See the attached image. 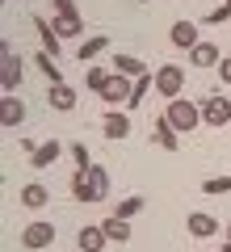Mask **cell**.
Listing matches in <instances>:
<instances>
[{
  "instance_id": "6da1fadb",
  "label": "cell",
  "mask_w": 231,
  "mask_h": 252,
  "mask_svg": "<svg viewBox=\"0 0 231 252\" xmlns=\"http://www.w3.org/2000/svg\"><path fill=\"white\" fill-rule=\"evenodd\" d=\"M164 118H168V122L177 126V135H189L194 126H202V105H194V101L177 97V101H168V109H164Z\"/></svg>"
},
{
  "instance_id": "7a4b0ae2",
  "label": "cell",
  "mask_w": 231,
  "mask_h": 252,
  "mask_svg": "<svg viewBox=\"0 0 231 252\" xmlns=\"http://www.w3.org/2000/svg\"><path fill=\"white\" fill-rule=\"evenodd\" d=\"M55 235H59V227H55V223L34 219V223L21 227V248H26V252H42V248H51V244H55Z\"/></svg>"
},
{
  "instance_id": "3957f363",
  "label": "cell",
  "mask_w": 231,
  "mask_h": 252,
  "mask_svg": "<svg viewBox=\"0 0 231 252\" xmlns=\"http://www.w3.org/2000/svg\"><path fill=\"white\" fill-rule=\"evenodd\" d=\"M156 93L168 101H177L181 93H185V67L181 63H164V67H156Z\"/></svg>"
},
{
  "instance_id": "277c9868",
  "label": "cell",
  "mask_w": 231,
  "mask_h": 252,
  "mask_svg": "<svg viewBox=\"0 0 231 252\" xmlns=\"http://www.w3.org/2000/svg\"><path fill=\"white\" fill-rule=\"evenodd\" d=\"M21 55L13 51L9 42H0V89L4 93H17V84H21Z\"/></svg>"
},
{
  "instance_id": "5b68a950",
  "label": "cell",
  "mask_w": 231,
  "mask_h": 252,
  "mask_svg": "<svg viewBox=\"0 0 231 252\" xmlns=\"http://www.w3.org/2000/svg\"><path fill=\"white\" fill-rule=\"evenodd\" d=\"M202 122L206 126H231V97L210 93V97L202 101Z\"/></svg>"
},
{
  "instance_id": "8992f818",
  "label": "cell",
  "mask_w": 231,
  "mask_h": 252,
  "mask_svg": "<svg viewBox=\"0 0 231 252\" xmlns=\"http://www.w3.org/2000/svg\"><path fill=\"white\" fill-rule=\"evenodd\" d=\"M131 93H134V80H131V76H118V72H114V76H109V84L97 93V97L105 101V105L118 109V105H126V101H131Z\"/></svg>"
},
{
  "instance_id": "52a82bcc",
  "label": "cell",
  "mask_w": 231,
  "mask_h": 252,
  "mask_svg": "<svg viewBox=\"0 0 231 252\" xmlns=\"http://www.w3.org/2000/svg\"><path fill=\"white\" fill-rule=\"evenodd\" d=\"M101 135H105L109 143H122V139L131 135V114H126V109H109V114L101 118Z\"/></svg>"
},
{
  "instance_id": "ba28073f",
  "label": "cell",
  "mask_w": 231,
  "mask_h": 252,
  "mask_svg": "<svg viewBox=\"0 0 231 252\" xmlns=\"http://www.w3.org/2000/svg\"><path fill=\"white\" fill-rule=\"evenodd\" d=\"M46 105H51L55 114H71V109H76V89H71L67 80H63V84H51V93H46Z\"/></svg>"
},
{
  "instance_id": "9c48e42d",
  "label": "cell",
  "mask_w": 231,
  "mask_h": 252,
  "mask_svg": "<svg viewBox=\"0 0 231 252\" xmlns=\"http://www.w3.org/2000/svg\"><path fill=\"white\" fill-rule=\"evenodd\" d=\"M105 244H109V235L101 231V223H89V227L76 231V248H80V252H101Z\"/></svg>"
},
{
  "instance_id": "30bf717a",
  "label": "cell",
  "mask_w": 231,
  "mask_h": 252,
  "mask_svg": "<svg viewBox=\"0 0 231 252\" xmlns=\"http://www.w3.org/2000/svg\"><path fill=\"white\" fill-rule=\"evenodd\" d=\"M0 122L4 126H21L26 122V101H21L17 93H4V97H0Z\"/></svg>"
},
{
  "instance_id": "8fae6325",
  "label": "cell",
  "mask_w": 231,
  "mask_h": 252,
  "mask_svg": "<svg viewBox=\"0 0 231 252\" xmlns=\"http://www.w3.org/2000/svg\"><path fill=\"white\" fill-rule=\"evenodd\" d=\"M168 38H172V46H181V51H194V46L202 42V38H198V21H172Z\"/></svg>"
},
{
  "instance_id": "7c38bea8",
  "label": "cell",
  "mask_w": 231,
  "mask_h": 252,
  "mask_svg": "<svg viewBox=\"0 0 231 252\" xmlns=\"http://www.w3.org/2000/svg\"><path fill=\"white\" fill-rule=\"evenodd\" d=\"M185 227H189V235H194V240H210V235L219 231V219L206 215V210H198V215L185 219Z\"/></svg>"
},
{
  "instance_id": "4fadbf2b",
  "label": "cell",
  "mask_w": 231,
  "mask_h": 252,
  "mask_svg": "<svg viewBox=\"0 0 231 252\" xmlns=\"http://www.w3.org/2000/svg\"><path fill=\"white\" fill-rule=\"evenodd\" d=\"M189 59H194V67H219V63H223V51H219L214 42H206V38H202V42L189 51Z\"/></svg>"
},
{
  "instance_id": "5bb4252c",
  "label": "cell",
  "mask_w": 231,
  "mask_h": 252,
  "mask_svg": "<svg viewBox=\"0 0 231 252\" xmlns=\"http://www.w3.org/2000/svg\"><path fill=\"white\" fill-rule=\"evenodd\" d=\"M151 143H160L164 152H177V143H181L177 126H172L168 118H156V130H151Z\"/></svg>"
},
{
  "instance_id": "9a60e30c",
  "label": "cell",
  "mask_w": 231,
  "mask_h": 252,
  "mask_svg": "<svg viewBox=\"0 0 231 252\" xmlns=\"http://www.w3.org/2000/svg\"><path fill=\"white\" fill-rule=\"evenodd\" d=\"M55 34H59V38H80L84 34L80 13H55Z\"/></svg>"
},
{
  "instance_id": "2e32d148",
  "label": "cell",
  "mask_w": 231,
  "mask_h": 252,
  "mask_svg": "<svg viewBox=\"0 0 231 252\" xmlns=\"http://www.w3.org/2000/svg\"><path fill=\"white\" fill-rule=\"evenodd\" d=\"M46 202H51V189L38 185V181H30V185L21 189V206H26V210H42Z\"/></svg>"
},
{
  "instance_id": "e0dca14e",
  "label": "cell",
  "mask_w": 231,
  "mask_h": 252,
  "mask_svg": "<svg viewBox=\"0 0 231 252\" xmlns=\"http://www.w3.org/2000/svg\"><path fill=\"white\" fill-rule=\"evenodd\" d=\"M84 177H89V193H93V202H101V198L109 193V172L101 168V164H93Z\"/></svg>"
},
{
  "instance_id": "ac0fdd59",
  "label": "cell",
  "mask_w": 231,
  "mask_h": 252,
  "mask_svg": "<svg viewBox=\"0 0 231 252\" xmlns=\"http://www.w3.org/2000/svg\"><path fill=\"white\" fill-rule=\"evenodd\" d=\"M114 72H118V76H131V80H139V76H147V63L134 59V55H118V59H114Z\"/></svg>"
},
{
  "instance_id": "d6986e66",
  "label": "cell",
  "mask_w": 231,
  "mask_h": 252,
  "mask_svg": "<svg viewBox=\"0 0 231 252\" xmlns=\"http://www.w3.org/2000/svg\"><path fill=\"white\" fill-rule=\"evenodd\" d=\"M59 152H63V147H59V139H46V143L38 147L34 156H30V164H34V168H51V164L59 160Z\"/></svg>"
},
{
  "instance_id": "ffe728a7",
  "label": "cell",
  "mask_w": 231,
  "mask_h": 252,
  "mask_svg": "<svg viewBox=\"0 0 231 252\" xmlns=\"http://www.w3.org/2000/svg\"><path fill=\"white\" fill-rule=\"evenodd\" d=\"M126 223H131V219H118V215H109V219H101V231H105L114 244H126V240H131V227H126Z\"/></svg>"
},
{
  "instance_id": "44dd1931",
  "label": "cell",
  "mask_w": 231,
  "mask_h": 252,
  "mask_svg": "<svg viewBox=\"0 0 231 252\" xmlns=\"http://www.w3.org/2000/svg\"><path fill=\"white\" fill-rule=\"evenodd\" d=\"M151 89H156V72L139 76V80H134V93H131V101H126V114H131V109H139V105H143V97H147Z\"/></svg>"
},
{
  "instance_id": "7402d4cb",
  "label": "cell",
  "mask_w": 231,
  "mask_h": 252,
  "mask_svg": "<svg viewBox=\"0 0 231 252\" xmlns=\"http://www.w3.org/2000/svg\"><path fill=\"white\" fill-rule=\"evenodd\" d=\"M34 30H38V38H42V51L59 59V34H55V26H46L42 17H34Z\"/></svg>"
},
{
  "instance_id": "603a6c76",
  "label": "cell",
  "mask_w": 231,
  "mask_h": 252,
  "mask_svg": "<svg viewBox=\"0 0 231 252\" xmlns=\"http://www.w3.org/2000/svg\"><path fill=\"white\" fill-rule=\"evenodd\" d=\"M105 46H109V38H105V34H93L89 42H80V51H76V59H84V63H93V59H97L101 51H105Z\"/></svg>"
},
{
  "instance_id": "cb8c5ba5",
  "label": "cell",
  "mask_w": 231,
  "mask_h": 252,
  "mask_svg": "<svg viewBox=\"0 0 231 252\" xmlns=\"http://www.w3.org/2000/svg\"><path fill=\"white\" fill-rule=\"evenodd\" d=\"M109 76L114 72H105V67H97V63H89V72H84V84H89V93H101L109 84Z\"/></svg>"
},
{
  "instance_id": "d4e9b609",
  "label": "cell",
  "mask_w": 231,
  "mask_h": 252,
  "mask_svg": "<svg viewBox=\"0 0 231 252\" xmlns=\"http://www.w3.org/2000/svg\"><path fill=\"white\" fill-rule=\"evenodd\" d=\"M202 193H214V198H227V193H231V172H227V177H210V181H202Z\"/></svg>"
},
{
  "instance_id": "484cf974",
  "label": "cell",
  "mask_w": 231,
  "mask_h": 252,
  "mask_svg": "<svg viewBox=\"0 0 231 252\" xmlns=\"http://www.w3.org/2000/svg\"><path fill=\"white\" fill-rule=\"evenodd\" d=\"M139 210H143V198H139V193H131V198H122V202L114 206V215H118V219H134Z\"/></svg>"
},
{
  "instance_id": "4316f807",
  "label": "cell",
  "mask_w": 231,
  "mask_h": 252,
  "mask_svg": "<svg viewBox=\"0 0 231 252\" xmlns=\"http://www.w3.org/2000/svg\"><path fill=\"white\" fill-rule=\"evenodd\" d=\"M67 152H71V160H76V172H89L93 168V156H89V147H84V143H71Z\"/></svg>"
},
{
  "instance_id": "83f0119b",
  "label": "cell",
  "mask_w": 231,
  "mask_h": 252,
  "mask_svg": "<svg viewBox=\"0 0 231 252\" xmlns=\"http://www.w3.org/2000/svg\"><path fill=\"white\" fill-rule=\"evenodd\" d=\"M71 198H76V202H93V193H89V177H84V172H76V177H71Z\"/></svg>"
},
{
  "instance_id": "f1b7e54d",
  "label": "cell",
  "mask_w": 231,
  "mask_h": 252,
  "mask_svg": "<svg viewBox=\"0 0 231 252\" xmlns=\"http://www.w3.org/2000/svg\"><path fill=\"white\" fill-rule=\"evenodd\" d=\"M34 59H38V67H42V72L51 76V84H63V76H59V67H55V55H46V51H42V55H34Z\"/></svg>"
},
{
  "instance_id": "f546056e",
  "label": "cell",
  "mask_w": 231,
  "mask_h": 252,
  "mask_svg": "<svg viewBox=\"0 0 231 252\" xmlns=\"http://www.w3.org/2000/svg\"><path fill=\"white\" fill-rule=\"evenodd\" d=\"M223 21H231V0H227V4H219V9H210L202 17V26H223Z\"/></svg>"
},
{
  "instance_id": "4dcf8cb0",
  "label": "cell",
  "mask_w": 231,
  "mask_h": 252,
  "mask_svg": "<svg viewBox=\"0 0 231 252\" xmlns=\"http://www.w3.org/2000/svg\"><path fill=\"white\" fill-rule=\"evenodd\" d=\"M214 72H219V80H223V89H231V55H227V59L219 63V67H214Z\"/></svg>"
},
{
  "instance_id": "1f68e13d",
  "label": "cell",
  "mask_w": 231,
  "mask_h": 252,
  "mask_svg": "<svg viewBox=\"0 0 231 252\" xmlns=\"http://www.w3.org/2000/svg\"><path fill=\"white\" fill-rule=\"evenodd\" d=\"M55 13H76V0H51Z\"/></svg>"
},
{
  "instance_id": "d6a6232c",
  "label": "cell",
  "mask_w": 231,
  "mask_h": 252,
  "mask_svg": "<svg viewBox=\"0 0 231 252\" xmlns=\"http://www.w3.org/2000/svg\"><path fill=\"white\" fill-rule=\"evenodd\" d=\"M219 252H231V244H223V248H219Z\"/></svg>"
},
{
  "instance_id": "836d02e7",
  "label": "cell",
  "mask_w": 231,
  "mask_h": 252,
  "mask_svg": "<svg viewBox=\"0 0 231 252\" xmlns=\"http://www.w3.org/2000/svg\"><path fill=\"white\" fill-rule=\"evenodd\" d=\"M227 244H231V223H227Z\"/></svg>"
},
{
  "instance_id": "e575fe53",
  "label": "cell",
  "mask_w": 231,
  "mask_h": 252,
  "mask_svg": "<svg viewBox=\"0 0 231 252\" xmlns=\"http://www.w3.org/2000/svg\"><path fill=\"white\" fill-rule=\"evenodd\" d=\"M139 4H147V0H139Z\"/></svg>"
},
{
  "instance_id": "d590c367",
  "label": "cell",
  "mask_w": 231,
  "mask_h": 252,
  "mask_svg": "<svg viewBox=\"0 0 231 252\" xmlns=\"http://www.w3.org/2000/svg\"><path fill=\"white\" fill-rule=\"evenodd\" d=\"M76 252H80V248H76Z\"/></svg>"
}]
</instances>
